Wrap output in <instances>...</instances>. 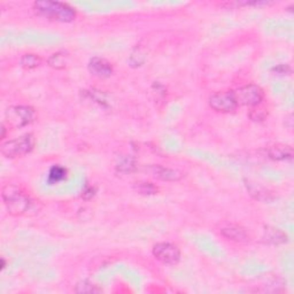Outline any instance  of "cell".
<instances>
[{
    "instance_id": "cell-16",
    "label": "cell",
    "mask_w": 294,
    "mask_h": 294,
    "mask_svg": "<svg viewBox=\"0 0 294 294\" xmlns=\"http://www.w3.org/2000/svg\"><path fill=\"white\" fill-rule=\"evenodd\" d=\"M20 64L24 69H35L42 64V58L35 53H27L21 58Z\"/></svg>"
},
{
    "instance_id": "cell-20",
    "label": "cell",
    "mask_w": 294,
    "mask_h": 294,
    "mask_svg": "<svg viewBox=\"0 0 294 294\" xmlns=\"http://www.w3.org/2000/svg\"><path fill=\"white\" fill-rule=\"evenodd\" d=\"M272 71H275L276 74L279 75H289L291 74V68L288 64H278V66H276L272 69Z\"/></svg>"
},
{
    "instance_id": "cell-2",
    "label": "cell",
    "mask_w": 294,
    "mask_h": 294,
    "mask_svg": "<svg viewBox=\"0 0 294 294\" xmlns=\"http://www.w3.org/2000/svg\"><path fill=\"white\" fill-rule=\"evenodd\" d=\"M35 12L50 21L69 23L76 19V10L62 1L39 0L34 3Z\"/></svg>"
},
{
    "instance_id": "cell-7",
    "label": "cell",
    "mask_w": 294,
    "mask_h": 294,
    "mask_svg": "<svg viewBox=\"0 0 294 294\" xmlns=\"http://www.w3.org/2000/svg\"><path fill=\"white\" fill-rule=\"evenodd\" d=\"M153 255L160 262L173 266L180 260V250L170 242H159L153 246Z\"/></svg>"
},
{
    "instance_id": "cell-12",
    "label": "cell",
    "mask_w": 294,
    "mask_h": 294,
    "mask_svg": "<svg viewBox=\"0 0 294 294\" xmlns=\"http://www.w3.org/2000/svg\"><path fill=\"white\" fill-rule=\"evenodd\" d=\"M266 241L272 245H281L288 242V235L284 232L276 228H268L266 230Z\"/></svg>"
},
{
    "instance_id": "cell-19",
    "label": "cell",
    "mask_w": 294,
    "mask_h": 294,
    "mask_svg": "<svg viewBox=\"0 0 294 294\" xmlns=\"http://www.w3.org/2000/svg\"><path fill=\"white\" fill-rule=\"evenodd\" d=\"M137 190L141 194H155L158 192V188L151 183H137Z\"/></svg>"
},
{
    "instance_id": "cell-6",
    "label": "cell",
    "mask_w": 294,
    "mask_h": 294,
    "mask_svg": "<svg viewBox=\"0 0 294 294\" xmlns=\"http://www.w3.org/2000/svg\"><path fill=\"white\" fill-rule=\"evenodd\" d=\"M209 106L219 113H232L238 108L234 91L217 92L209 98Z\"/></svg>"
},
{
    "instance_id": "cell-9",
    "label": "cell",
    "mask_w": 294,
    "mask_h": 294,
    "mask_svg": "<svg viewBox=\"0 0 294 294\" xmlns=\"http://www.w3.org/2000/svg\"><path fill=\"white\" fill-rule=\"evenodd\" d=\"M267 154L275 161H288L293 158V148L286 144H274L267 147Z\"/></svg>"
},
{
    "instance_id": "cell-10",
    "label": "cell",
    "mask_w": 294,
    "mask_h": 294,
    "mask_svg": "<svg viewBox=\"0 0 294 294\" xmlns=\"http://www.w3.org/2000/svg\"><path fill=\"white\" fill-rule=\"evenodd\" d=\"M148 172H150L155 178L167 181H177L181 179V177H183V174L178 172V170L166 168V167L162 166H151L150 168H148Z\"/></svg>"
},
{
    "instance_id": "cell-1",
    "label": "cell",
    "mask_w": 294,
    "mask_h": 294,
    "mask_svg": "<svg viewBox=\"0 0 294 294\" xmlns=\"http://www.w3.org/2000/svg\"><path fill=\"white\" fill-rule=\"evenodd\" d=\"M1 197L7 212L13 216L25 215L34 206L30 195L22 187L14 184H6L2 187Z\"/></svg>"
},
{
    "instance_id": "cell-14",
    "label": "cell",
    "mask_w": 294,
    "mask_h": 294,
    "mask_svg": "<svg viewBox=\"0 0 294 294\" xmlns=\"http://www.w3.org/2000/svg\"><path fill=\"white\" fill-rule=\"evenodd\" d=\"M137 168L135 159L130 155H121L116 162V169L118 172L123 174H130L135 172Z\"/></svg>"
},
{
    "instance_id": "cell-17",
    "label": "cell",
    "mask_w": 294,
    "mask_h": 294,
    "mask_svg": "<svg viewBox=\"0 0 294 294\" xmlns=\"http://www.w3.org/2000/svg\"><path fill=\"white\" fill-rule=\"evenodd\" d=\"M147 58V50L144 49V47H136L135 50H133V52L131 54V57H130V60H129V63L131 67H139L141 66L145 62V60H146Z\"/></svg>"
},
{
    "instance_id": "cell-5",
    "label": "cell",
    "mask_w": 294,
    "mask_h": 294,
    "mask_svg": "<svg viewBox=\"0 0 294 294\" xmlns=\"http://www.w3.org/2000/svg\"><path fill=\"white\" fill-rule=\"evenodd\" d=\"M238 106L256 107L264 99L263 90L256 84H247L234 91Z\"/></svg>"
},
{
    "instance_id": "cell-23",
    "label": "cell",
    "mask_w": 294,
    "mask_h": 294,
    "mask_svg": "<svg viewBox=\"0 0 294 294\" xmlns=\"http://www.w3.org/2000/svg\"><path fill=\"white\" fill-rule=\"evenodd\" d=\"M5 266H6V262L5 260L1 259V269H5Z\"/></svg>"
},
{
    "instance_id": "cell-3",
    "label": "cell",
    "mask_w": 294,
    "mask_h": 294,
    "mask_svg": "<svg viewBox=\"0 0 294 294\" xmlns=\"http://www.w3.org/2000/svg\"><path fill=\"white\" fill-rule=\"evenodd\" d=\"M35 136L32 133H25L15 139L5 141L1 145V154L7 159H16L30 153L35 147Z\"/></svg>"
},
{
    "instance_id": "cell-4",
    "label": "cell",
    "mask_w": 294,
    "mask_h": 294,
    "mask_svg": "<svg viewBox=\"0 0 294 294\" xmlns=\"http://www.w3.org/2000/svg\"><path fill=\"white\" fill-rule=\"evenodd\" d=\"M36 112L30 106H12L7 108L3 124L10 129H20L34 121Z\"/></svg>"
},
{
    "instance_id": "cell-8",
    "label": "cell",
    "mask_w": 294,
    "mask_h": 294,
    "mask_svg": "<svg viewBox=\"0 0 294 294\" xmlns=\"http://www.w3.org/2000/svg\"><path fill=\"white\" fill-rule=\"evenodd\" d=\"M89 70L98 78H108L114 74V68L110 61L99 57H93L89 61Z\"/></svg>"
},
{
    "instance_id": "cell-11",
    "label": "cell",
    "mask_w": 294,
    "mask_h": 294,
    "mask_svg": "<svg viewBox=\"0 0 294 294\" xmlns=\"http://www.w3.org/2000/svg\"><path fill=\"white\" fill-rule=\"evenodd\" d=\"M221 235L224 238L229 239V240L235 241V242H245L248 241V234L246 231L245 228L237 224H230L221 229Z\"/></svg>"
},
{
    "instance_id": "cell-22",
    "label": "cell",
    "mask_w": 294,
    "mask_h": 294,
    "mask_svg": "<svg viewBox=\"0 0 294 294\" xmlns=\"http://www.w3.org/2000/svg\"><path fill=\"white\" fill-rule=\"evenodd\" d=\"M94 194H96V188L92 186H88L84 191H83V198L85 199H91Z\"/></svg>"
},
{
    "instance_id": "cell-15",
    "label": "cell",
    "mask_w": 294,
    "mask_h": 294,
    "mask_svg": "<svg viewBox=\"0 0 294 294\" xmlns=\"http://www.w3.org/2000/svg\"><path fill=\"white\" fill-rule=\"evenodd\" d=\"M66 178H67V169L64 168V167L56 165L50 169L49 176H47V181H49L50 184H58Z\"/></svg>"
},
{
    "instance_id": "cell-13",
    "label": "cell",
    "mask_w": 294,
    "mask_h": 294,
    "mask_svg": "<svg viewBox=\"0 0 294 294\" xmlns=\"http://www.w3.org/2000/svg\"><path fill=\"white\" fill-rule=\"evenodd\" d=\"M69 61V53L67 51H59V52L52 54L47 60L50 67L54 69H63L67 66Z\"/></svg>"
},
{
    "instance_id": "cell-21",
    "label": "cell",
    "mask_w": 294,
    "mask_h": 294,
    "mask_svg": "<svg viewBox=\"0 0 294 294\" xmlns=\"http://www.w3.org/2000/svg\"><path fill=\"white\" fill-rule=\"evenodd\" d=\"M249 116L253 121H262V119L267 116V113H264L263 110H253L250 112Z\"/></svg>"
},
{
    "instance_id": "cell-18",
    "label": "cell",
    "mask_w": 294,
    "mask_h": 294,
    "mask_svg": "<svg viewBox=\"0 0 294 294\" xmlns=\"http://www.w3.org/2000/svg\"><path fill=\"white\" fill-rule=\"evenodd\" d=\"M75 291L77 293H98L100 292V289H98L97 285L89 281H82L76 285Z\"/></svg>"
}]
</instances>
